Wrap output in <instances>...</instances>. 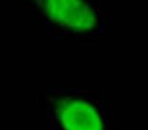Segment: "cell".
<instances>
[{
	"mask_svg": "<svg viewBox=\"0 0 148 130\" xmlns=\"http://www.w3.org/2000/svg\"><path fill=\"white\" fill-rule=\"evenodd\" d=\"M47 13L61 25L88 30L95 25V15L82 0H44Z\"/></svg>",
	"mask_w": 148,
	"mask_h": 130,
	"instance_id": "1",
	"label": "cell"
},
{
	"mask_svg": "<svg viewBox=\"0 0 148 130\" xmlns=\"http://www.w3.org/2000/svg\"><path fill=\"white\" fill-rule=\"evenodd\" d=\"M64 130H103L101 116L95 107L80 99H65L58 106Z\"/></svg>",
	"mask_w": 148,
	"mask_h": 130,
	"instance_id": "2",
	"label": "cell"
}]
</instances>
